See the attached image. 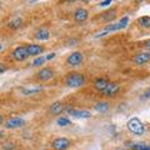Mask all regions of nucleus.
Here are the masks:
<instances>
[{
  "mask_svg": "<svg viewBox=\"0 0 150 150\" xmlns=\"http://www.w3.org/2000/svg\"><path fill=\"white\" fill-rule=\"evenodd\" d=\"M67 85L70 88H78V86H81L84 83H85V79L81 74H78V73H74V74H70L69 76L67 78Z\"/></svg>",
  "mask_w": 150,
  "mask_h": 150,
  "instance_id": "obj_1",
  "label": "nucleus"
},
{
  "mask_svg": "<svg viewBox=\"0 0 150 150\" xmlns=\"http://www.w3.org/2000/svg\"><path fill=\"white\" fill-rule=\"evenodd\" d=\"M128 129L130 131H133L134 134H138V135H142L144 133V130H145L143 123L137 118H134V119L128 121Z\"/></svg>",
  "mask_w": 150,
  "mask_h": 150,
  "instance_id": "obj_2",
  "label": "nucleus"
},
{
  "mask_svg": "<svg viewBox=\"0 0 150 150\" xmlns=\"http://www.w3.org/2000/svg\"><path fill=\"white\" fill-rule=\"evenodd\" d=\"M13 56L15 60H18V62H23V60H25L28 56H29V53H28L26 48H24V46H19V48H16L14 50Z\"/></svg>",
  "mask_w": 150,
  "mask_h": 150,
  "instance_id": "obj_3",
  "label": "nucleus"
},
{
  "mask_svg": "<svg viewBox=\"0 0 150 150\" xmlns=\"http://www.w3.org/2000/svg\"><path fill=\"white\" fill-rule=\"evenodd\" d=\"M24 124H25L24 119H21V118H11L5 123V126L8 129H16V128L23 126Z\"/></svg>",
  "mask_w": 150,
  "mask_h": 150,
  "instance_id": "obj_4",
  "label": "nucleus"
},
{
  "mask_svg": "<svg viewBox=\"0 0 150 150\" xmlns=\"http://www.w3.org/2000/svg\"><path fill=\"white\" fill-rule=\"evenodd\" d=\"M70 145V142L65 138H58L53 142V148L55 150H64Z\"/></svg>",
  "mask_w": 150,
  "mask_h": 150,
  "instance_id": "obj_5",
  "label": "nucleus"
},
{
  "mask_svg": "<svg viewBox=\"0 0 150 150\" xmlns=\"http://www.w3.org/2000/svg\"><path fill=\"white\" fill-rule=\"evenodd\" d=\"M118 91H119V85H118V84L109 83V85H108L105 88V90L101 91V93L104 94V95H106V96H112V95H115Z\"/></svg>",
  "mask_w": 150,
  "mask_h": 150,
  "instance_id": "obj_6",
  "label": "nucleus"
},
{
  "mask_svg": "<svg viewBox=\"0 0 150 150\" xmlns=\"http://www.w3.org/2000/svg\"><path fill=\"white\" fill-rule=\"evenodd\" d=\"M83 54L81 53H73V54H70L69 55V58H68V63L70 65H79V64H81L83 62Z\"/></svg>",
  "mask_w": 150,
  "mask_h": 150,
  "instance_id": "obj_7",
  "label": "nucleus"
},
{
  "mask_svg": "<svg viewBox=\"0 0 150 150\" xmlns=\"http://www.w3.org/2000/svg\"><path fill=\"white\" fill-rule=\"evenodd\" d=\"M38 78H39L40 80H43V81L49 80V79L53 78V70L49 69V68L41 69L40 71H39V74H38Z\"/></svg>",
  "mask_w": 150,
  "mask_h": 150,
  "instance_id": "obj_8",
  "label": "nucleus"
},
{
  "mask_svg": "<svg viewBox=\"0 0 150 150\" xmlns=\"http://www.w3.org/2000/svg\"><path fill=\"white\" fill-rule=\"evenodd\" d=\"M149 60H150V53H142V54H138V55L134 58L135 64H138V65H143V64H145V63H148Z\"/></svg>",
  "mask_w": 150,
  "mask_h": 150,
  "instance_id": "obj_9",
  "label": "nucleus"
},
{
  "mask_svg": "<svg viewBox=\"0 0 150 150\" xmlns=\"http://www.w3.org/2000/svg\"><path fill=\"white\" fill-rule=\"evenodd\" d=\"M68 112L70 115L75 116V118H90V112L86 110H74V109H68Z\"/></svg>",
  "mask_w": 150,
  "mask_h": 150,
  "instance_id": "obj_10",
  "label": "nucleus"
},
{
  "mask_svg": "<svg viewBox=\"0 0 150 150\" xmlns=\"http://www.w3.org/2000/svg\"><path fill=\"white\" fill-rule=\"evenodd\" d=\"M86 18H88V11L85 10V9H83V8L76 9V11L74 13V19L76 21H84Z\"/></svg>",
  "mask_w": 150,
  "mask_h": 150,
  "instance_id": "obj_11",
  "label": "nucleus"
},
{
  "mask_svg": "<svg viewBox=\"0 0 150 150\" xmlns=\"http://www.w3.org/2000/svg\"><path fill=\"white\" fill-rule=\"evenodd\" d=\"M108 85H109V81L105 80V79H96L95 83H94L95 89H98V90H100V91H104Z\"/></svg>",
  "mask_w": 150,
  "mask_h": 150,
  "instance_id": "obj_12",
  "label": "nucleus"
},
{
  "mask_svg": "<svg viewBox=\"0 0 150 150\" xmlns=\"http://www.w3.org/2000/svg\"><path fill=\"white\" fill-rule=\"evenodd\" d=\"M28 53H29V55H38V54H40L41 51H43V48H41L40 45H29L28 46Z\"/></svg>",
  "mask_w": 150,
  "mask_h": 150,
  "instance_id": "obj_13",
  "label": "nucleus"
},
{
  "mask_svg": "<svg viewBox=\"0 0 150 150\" xmlns=\"http://www.w3.org/2000/svg\"><path fill=\"white\" fill-rule=\"evenodd\" d=\"M63 110H64V105L62 104V103H54V104L51 105V112L55 114V115L60 114Z\"/></svg>",
  "mask_w": 150,
  "mask_h": 150,
  "instance_id": "obj_14",
  "label": "nucleus"
},
{
  "mask_svg": "<svg viewBox=\"0 0 150 150\" xmlns=\"http://www.w3.org/2000/svg\"><path fill=\"white\" fill-rule=\"evenodd\" d=\"M49 31L48 30H39L35 34V38L38 40H48L49 39Z\"/></svg>",
  "mask_w": 150,
  "mask_h": 150,
  "instance_id": "obj_15",
  "label": "nucleus"
},
{
  "mask_svg": "<svg viewBox=\"0 0 150 150\" xmlns=\"http://www.w3.org/2000/svg\"><path fill=\"white\" fill-rule=\"evenodd\" d=\"M41 86H36V88H30V89H24L23 90V93L25 94V95H33V94H36V93H39L41 91Z\"/></svg>",
  "mask_w": 150,
  "mask_h": 150,
  "instance_id": "obj_16",
  "label": "nucleus"
},
{
  "mask_svg": "<svg viewBox=\"0 0 150 150\" xmlns=\"http://www.w3.org/2000/svg\"><path fill=\"white\" fill-rule=\"evenodd\" d=\"M108 108H109V104H108L106 101H101V103H98V104L95 105V109L98 111H106L108 110Z\"/></svg>",
  "mask_w": 150,
  "mask_h": 150,
  "instance_id": "obj_17",
  "label": "nucleus"
},
{
  "mask_svg": "<svg viewBox=\"0 0 150 150\" xmlns=\"http://www.w3.org/2000/svg\"><path fill=\"white\" fill-rule=\"evenodd\" d=\"M131 148L134 150H150V146L146 144H134L131 145Z\"/></svg>",
  "mask_w": 150,
  "mask_h": 150,
  "instance_id": "obj_18",
  "label": "nucleus"
},
{
  "mask_svg": "<svg viewBox=\"0 0 150 150\" xmlns=\"http://www.w3.org/2000/svg\"><path fill=\"white\" fill-rule=\"evenodd\" d=\"M21 19H19V18H16V19H14L13 21H10L9 23V26L10 28H19V26H21Z\"/></svg>",
  "mask_w": 150,
  "mask_h": 150,
  "instance_id": "obj_19",
  "label": "nucleus"
},
{
  "mask_svg": "<svg viewBox=\"0 0 150 150\" xmlns=\"http://www.w3.org/2000/svg\"><path fill=\"white\" fill-rule=\"evenodd\" d=\"M140 24H142L143 26H145V28H149L150 26V18L149 16H143L142 19H140Z\"/></svg>",
  "mask_w": 150,
  "mask_h": 150,
  "instance_id": "obj_20",
  "label": "nucleus"
},
{
  "mask_svg": "<svg viewBox=\"0 0 150 150\" xmlns=\"http://www.w3.org/2000/svg\"><path fill=\"white\" fill-rule=\"evenodd\" d=\"M58 124L60 126H68V125H70V120L68 118H60V119H58Z\"/></svg>",
  "mask_w": 150,
  "mask_h": 150,
  "instance_id": "obj_21",
  "label": "nucleus"
},
{
  "mask_svg": "<svg viewBox=\"0 0 150 150\" xmlns=\"http://www.w3.org/2000/svg\"><path fill=\"white\" fill-rule=\"evenodd\" d=\"M45 62V58H43V56H40V58H36L34 60V63H33V65L34 67H39V65H43V63Z\"/></svg>",
  "mask_w": 150,
  "mask_h": 150,
  "instance_id": "obj_22",
  "label": "nucleus"
},
{
  "mask_svg": "<svg viewBox=\"0 0 150 150\" xmlns=\"http://www.w3.org/2000/svg\"><path fill=\"white\" fill-rule=\"evenodd\" d=\"M128 20H129L128 16H124V18L119 21V25H120L121 29H124V28H126V25H128Z\"/></svg>",
  "mask_w": 150,
  "mask_h": 150,
  "instance_id": "obj_23",
  "label": "nucleus"
},
{
  "mask_svg": "<svg viewBox=\"0 0 150 150\" xmlns=\"http://www.w3.org/2000/svg\"><path fill=\"white\" fill-rule=\"evenodd\" d=\"M106 16H104L105 20H108V19H111V18H114L115 16V11H111V13H106L105 14Z\"/></svg>",
  "mask_w": 150,
  "mask_h": 150,
  "instance_id": "obj_24",
  "label": "nucleus"
},
{
  "mask_svg": "<svg viewBox=\"0 0 150 150\" xmlns=\"http://www.w3.org/2000/svg\"><path fill=\"white\" fill-rule=\"evenodd\" d=\"M110 4H111V0H105V1H101L99 5L100 6H106V5H110Z\"/></svg>",
  "mask_w": 150,
  "mask_h": 150,
  "instance_id": "obj_25",
  "label": "nucleus"
},
{
  "mask_svg": "<svg viewBox=\"0 0 150 150\" xmlns=\"http://www.w3.org/2000/svg\"><path fill=\"white\" fill-rule=\"evenodd\" d=\"M6 70V68H5V65H3V64H0V74H3L4 71Z\"/></svg>",
  "mask_w": 150,
  "mask_h": 150,
  "instance_id": "obj_26",
  "label": "nucleus"
},
{
  "mask_svg": "<svg viewBox=\"0 0 150 150\" xmlns=\"http://www.w3.org/2000/svg\"><path fill=\"white\" fill-rule=\"evenodd\" d=\"M54 56H55V54H54V53H51V54H49L48 56H46V59H48V60H50V59H53Z\"/></svg>",
  "mask_w": 150,
  "mask_h": 150,
  "instance_id": "obj_27",
  "label": "nucleus"
},
{
  "mask_svg": "<svg viewBox=\"0 0 150 150\" xmlns=\"http://www.w3.org/2000/svg\"><path fill=\"white\" fill-rule=\"evenodd\" d=\"M144 95L146 96V98H150V89H148V90L145 91V94H144Z\"/></svg>",
  "mask_w": 150,
  "mask_h": 150,
  "instance_id": "obj_28",
  "label": "nucleus"
},
{
  "mask_svg": "<svg viewBox=\"0 0 150 150\" xmlns=\"http://www.w3.org/2000/svg\"><path fill=\"white\" fill-rule=\"evenodd\" d=\"M145 46H146V48H150V40H149V41H146V43H145Z\"/></svg>",
  "mask_w": 150,
  "mask_h": 150,
  "instance_id": "obj_29",
  "label": "nucleus"
},
{
  "mask_svg": "<svg viewBox=\"0 0 150 150\" xmlns=\"http://www.w3.org/2000/svg\"><path fill=\"white\" fill-rule=\"evenodd\" d=\"M1 121H3V116L0 115V124H1Z\"/></svg>",
  "mask_w": 150,
  "mask_h": 150,
  "instance_id": "obj_30",
  "label": "nucleus"
},
{
  "mask_svg": "<svg viewBox=\"0 0 150 150\" xmlns=\"http://www.w3.org/2000/svg\"><path fill=\"white\" fill-rule=\"evenodd\" d=\"M0 138H1V131H0Z\"/></svg>",
  "mask_w": 150,
  "mask_h": 150,
  "instance_id": "obj_31",
  "label": "nucleus"
},
{
  "mask_svg": "<svg viewBox=\"0 0 150 150\" xmlns=\"http://www.w3.org/2000/svg\"><path fill=\"white\" fill-rule=\"evenodd\" d=\"M0 50H1V45H0Z\"/></svg>",
  "mask_w": 150,
  "mask_h": 150,
  "instance_id": "obj_32",
  "label": "nucleus"
}]
</instances>
